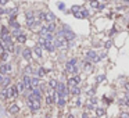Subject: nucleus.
<instances>
[{
	"label": "nucleus",
	"instance_id": "f257e3e1",
	"mask_svg": "<svg viewBox=\"0 0 129 118\" xmlns=\"http://www.w3.org/2000/svg\"><path fill=\"white\" fill-rule=\"evenodd\" d=\"M6 90H7V99H15L18 96V90H17V88H15L14 85L6 88Z\"/></svg>",
	"mask_w": 129,
	"mask_h": 118
},
{
	"label": "nucleus",
	"instance_id": "f03ea898",
	"mask_svg": "<svg viewBox=\"0 0 129 118\" xmlns=\"http://www.w3.org/2000/svg\"><path fill=\"white\" fill-rule=\"evenodd\" d=\"M27 24H28L29 28H33V25H35V17H33V13L32 11H28L27 13Z\"/></svg>",
	"mask_w": 129,
	"mask_h": 118
},
{
	"label": "nucleus",
	"instance_id": "7ed1b4c3",
	"mask_svg": "<svg viewBox=\"0 0 129 118\" xmlns=\"http://www.w3.org/2000/svg\"><path fill=\"white\" fill-rule=\"evenodd\" d=\"M28 106L31 107V110L35 113V111H38V110L40 108V102H39V100H33V102H29V100H28Z\"/></svg>",
	"mask_w": 129,
	"mask_h": 118
},
{
	"label": "nucleus",
	"instance_id": "20e7f679",
	"mask_svg": "<svg viewBox=\"0 0 129 118\" xmlns=\"http://www.w3.org/2000/svg\"><path fill=\"white\" fill-rule=\"evenodd\" d=\"M79 82H81V76H79V75L72 76V78H70V79H68V86H70V88H72V86H76Z\"/></svg>",
	"mask_w": 129,
	"mask_h": 118
},
{
	"label": "nucleus",
	"instance_id": "39448f33",
	"mask_svg": "<svg viewBox=\"0 0 129 118\" xmlns=\"http://www.w3.org/2000/svg\"><path fill=\"white\" fill-rule=\"evenodd\" d=\"M10 71H11V65H8V64L0 65V74H8Z\"/></svg>",
	"mask_w": 129,
	"mask_h": 118
},
{
	"label": "nucleus",
	"instance_id": "423d86ee",
	"mask_svg": "<svg viewBox=\"0 0 129 118\" xmlns=\"http://www.w3.org/2000/svg\"><path fill=\"white\" fill-rule=\"evenodd\" d=\"M86 57L89 60H92V61H99L100 59H97V54L93 51V50H90V51H87V54H86Z\"/></svg>",
	"mask_w": 129,
	"mask_h": 118
},
{
	"label": "nucleus",
	"instance_id": "0eeeda50",
	"mask_svg": "<svg viewBox=\"0 0 129 118\" xmlns=\"http://www.w3.org/2000/svg\"><path fill=\"white\" fill-rule=\"evenodd\" d=\"M31 56H32L31 49H28V47H27V49H24V50H22V57H24L25 60H31Z\"/></svg>",
	"mask_w": 129,
	"mask_h": 118
},
{
	"label": "nucleus",
	"instance_id": "6e6552de",
	"mask_svg": "<svg viewBox=\"0 0 129 118\" xmlns=\"http://www.w3.org/2000/svg\"><path fill=\"white\" fill-rule=\"evenodd\" d=\"M22 83H24V86L25 88H32L31 86V78H29L28 75H24V78H22Z\"/></svg>",
	"mask_w": 129,
	"mask_h": 118
},
{
	"label": "nucleus",
	"instance_id": "1a4fd4ad",
	"mask_svg": "<svg viewBox=\"0 0 129 118\" xmlns=\"http://www.w3.org/2000/svg\"><path fill=\"white\" fill-rule=\"evenodd\" d=\"M10 25H11L14 29H18V28H20V24L15 21V18H10Z\"/></svg>",
	"mask_w": 129,
	"mask_h": 118
},
{
	"label": "nucleus",
	"instance_id": "9d476101",
	"mask_svg": "<svg viewBox=\"0 0 129 118\" xmlns=\"http://www.w3.org/2000/svg\"><path fill=\"white\" fill-rule=\"evenodd\" d=\"M18 111H20V107H18L17 104H13V106L10 107V113H11V114H17Z\"/></svg>",
	"mask_w": 129,
	"mask_h": 118
},
{
	"label": "nucleus",
	"instance_id": "9b49d317",
	"mask_svg": "<svg viewBox=\"0 0 129 118\" xmlns=\"http://www.w3.org/2000/svg\"><path fill=\"white\" fill-rule=\"evenodd\" d=\"M70 89H71V93L75 94V96H78V94L81 93V89L78 88V86H72V88H70Z\"/></svg>",
	"mask_w": 129,
	"mask_h": 118
},
{
	"label": "nucleus",
	"instance_id": "f8f14e48",
	"mask_svg": "<svg viewBox=\"0 0 129 118\" xmlns=\"http://www.w3.org/2000/svg\"><path fill=\"white\" fill-rule=\"evenodd\" d=\"M39 85V79L38 78H31V86L32 88H36Z\"/></svg>",
	"mask_w": 129,
	"mask_h": 118
},
{
	"label": "nucleus",
	"instance_id": "ddd939ff",
	"mask_svg": "<svg viewBox=\"0 0 129 118\" xmlns=\"http://www.w3.org/2000/svg\"><path fill=\"white\" fill-rule=\"evenodd\" d=\"M46 20H47V21H50V22H53V21L56 20V17H54L53 13H46Z\"/></svg>",
	"mask_w": 129,
	"mask_h": 118
},
{
	"label": "nucleus",
	"instance_id": "4468645a",
	"mask_svg": "<svg viewBox=\"0 0 129 118\" xmlns=\"http://www.w3.org/2000/svg\"><path fill=\"white\" fill-rule=\"evenodd\" d=\"M47 31H49L50 33H53V32L56 31V24H54V22H50V24L47 25Z\"/></svg>",
	"mask_w": 129,
	"mask_h": 118
},
{
	"label": "nucleus",
	"instance_id": "2eb2a0df",
	"mask_svg": "<svg viewBox=\"0 0 129 118\" xmlns=\"http://www.w3.org/2000/svg\"><path fill=\"white\" fill-rule=\"evenodd\" d=\"M49 85H50V88L51 89H56L57 88V81H56V79H50V82H49Z\"/></svg>",
	"mask_w": 129,
	"mask_h": 118
},
{
	"label": "nucleus",
	"instance_id": "dca6fc26",
	"mask_svg": "<svg viewBox=\"0 0 129 118\" xmlns=\"http://www.w3.org/2000/svg\"><path fill=\"white\" fill-rule=\"evenodd\" d=\"M35 53H36L38 57H42V47H40V46H36V47H35Z\"/></svg>",
	"mask_w": 129,
	"mask_h": 118
},
{
	"label": "nucleus",
	"instance_id": "f3484780",
	"mask_svg": "<svg viewBox=\"0 0 129 118\" xmlns=\"http://www.w3.org/2000/svg\"><path fill=\"white\" fill-rule=\"evenodd\" d=\"M18 42H20V43H25V42H27V36H25V35H20V36H18Z\"/></svg>",
	"mask_w": 129,
	"mask_h": 118
},
{
	"label": "nucleus",
	"instance_id": "a211bd4d",
	"mask_svg": "<svg viewBox=\"0 0 129 118\" xmlns=\"http://www.w3.org/2000/svg\"><path fill=\"white\" fill-rule=\"evenodd\" d=\"M81 8L82 7H79V6H72V8H71V11L75 14V13H78V11H81Z\"/></svg>",
	"mask_w": 129,
	"mask_h": 118
},
{
	"label": "nucleus",
	"instance_id": "6ab92c4d",
	"mask_svg": "<svg viewBox=\"0 0 129 118\" xmlns=\"http://www.w3.org/2000/svg\"><path fill=\"white\" fill-rule=\"evenodd\" d=\"M7 35H8V29H7L6 27H3V28H1V38H3V36H7Z\"/></svg>",
	"mask_w": 129,
	"mask_h": 118
},
{
	"label": "nucleus",
	"instance_id": "aec40b11",
	"mask_svg": "<svg viewBox=\"0 0 129 118\" xmlns=\"http://www.w3.org/2000/svg\"><path fill=\"white\" fill-rule=\"evenodd\" d=\"M64 104H65V97H60V99H58V106L63 107Z\"/></svg>",
	"mask_w": 129,
	"mask_h": 118
},
{
	"label": "nucleus",
	"instance_id": "412c9836",
	"mask_svg": "<svg viewBox=\"0 0 129 118\" xmlns=\"http://www.w3.org/2000/svg\"><path fill=\"white\" fill-rule=\"evenodd\" d=\"M90 6L94 7V8H99V1L97 0H93V1H90Z\"/></svg>",
	"mask_w": 129,
	"mask_h": 118
},
{
	"label": "nucleus",
	"instance_id": "4be33fe9",
	"mask_svg": "<svg viewBox=\"0 0 129 118\" xmlns=\"http://www.w3.org/2000/svg\"><path fill=\"white\" fill-rule=\"evenodd\" d=\"M96 113H97V117H103V115H104V110H103V108H97Z\"/></svg>",
	"mask_w": 129,
	"mask_h": 118
},
{
	"label": "nucleus",
	"instance_id": "5701e85b",
	"mask_svg": "<svg viewBox=\"0 0 129 118\" xmlns=\"http://www.w3.org/2000/svg\"><path fill=\"white\" fill-rule=\"evenodd\" d=\"M53 102H54V99H53L51 96H49V94H47V97H46V103H47V104H51Z\"/></svg>",
	"mask_w": 129,
	"mask_h": 118
},
{
	"label": "nucleus",
	"instance_id": "b1692460",
	"mask_svg": "<svg viewBox=\"0 0 129 118\" xmlns=\"http://www.w3.org/2000/svg\"><path fill=\"white\" fill-rule=\"evenodd\" d=\"M13 35H14V36H20V35H22V32H21V29L18 28V29H14V31H13Z\"/></svg>",
	"mask_w": 129,
	"mask_h": 118
},
{
	"label": "nucleus",
	"instance_id": "393cba45",
	"mask_svg": "<svg viewBox=\"0 0 129 118\" xmlns=\"http://www.w3.org/2000/svg\"><path fill=\"white\" fill-rule=\"evenodd\" d=\"M44 74H46L44 68H39V70H38V75H39V76H44Z\"/></svg>",
	"mask_w": 129,
	"mask_h": 118
},
{
	"label": "nucleus",
	"instance_id": "a878e982",
	"mask_svg": "<svg viewBox=\"0 0 129 118\" xmlns=\"http://www.w3.org/2000/svg\"><path fill=\"white\" fill-rule=\"evenodd\" d=\"M7 59H8V53H1V60L6 61Z\"/></svg>",
	"mask_w": 129,
	"mask_h": 118
},
{
	"label": "nucleus",
	"instance_id": "bb28decb",
	"mask_svg": "<svg viewBox=\"0 0 129 118\" xmlns=\"http://www.w3.org/2000/svg\"><path fill=\"white\" fill-rule=\"evenodd\" d=\"M0 94H1V97H3V99H7V90H6V89H3V92H1Z\"/></svg>",
	"mask_w": 129,
	"mask_h": 118
},
{
	"label": "nucleus",
	"instance_id": "cd10ccee",
	"mask_svg": "<svg viewBox=\"0 0 129 118\" xmlns=\"http://www.w3.org/2000/svg\"><path fill=\"white\" fill-rule=\"evenodd\" d=\"M24 88H25V86H24V83H22V82H20V83H18V90H20V92H22Z\"/></svg>",
	"mask_w": 129,
	"mask_h": 118
},
{
	"label": "nucleus",
	"instance_id": "c85d7f7f",
	"mask_svg": "<svg viewBox=\"0 0 129 118\" xmlns=\"http://www.w3.org/2000/svg\"><path fill=\"white\" fill-rule=\"evenodd\" d=\"M119 118H129V113H121Z\"/></svg>",
	"mask_w": 129,
	"mask_h": 118
},
{
	"label": "nucleus",
	"instance_id": "c756f323",
	"mask_svg": "<svg viewBox=\"0 0 129 118\" xmlns=\"http://www.w3.org/2000/svg\"><path fill=\"white\" fill-rule=\"evenodd\" d=\"M104 79H106V75H100V76L97 78V82H103Z\"/></svg>",
	"mask_w": 129,
	"mask_h": 118
},
{
	"label": "nucleus",
	"instance_id": "7c9ffc66",
	"mask_svg": "<svg viewBox=\"0 0 129 118\" xmlns=\"http://www.w3.org/2000/svg\"><path fill=\"white\" fill-rule=\"evenodd\" d=\"M8 81H10V79H8V78H6V79H3V82H1V83H3L4 86H7V85H8Z\"/></svg>",
	"mask_w": 129,
	"mask_h": 118
},
{
	"label": "nucleus",
	"instance_id": "2f4dec72",
	"mask_svg": "<svg viewBox=\"0 0 129 118\" xmlns=\"http://www.w3.org/2000/svg\"><path fill=\"white\" fill-rule=\"evenodd\" d=\"M7 3V0H0V6H3V4H6Z\"/></svg>",
	"mask_w": 129,
	"mask_h": 118
},
{
	"label": "nucleus",
	"instance_id": "473e14b6",
	"mask_svg": "<svg viewBox=\"0 0 129 118\" xmlns=\"http://www.w3.org/2000/svg\"><path fill=\"white\" fill-rule=\"evenodd\" d=\"M104 7H106V6H104V4H99V10H103V8H104Z\"/></svg>",
	"mask_w": 129,
	"mask_h": 118
},
{
	"label": "nucleus",
	"instance_id": "72a5a7b5",
	"mask_svg": "<svg viewBox=\"0 0 129 118\" xmlns=\"http://www.w3.org/2000/svg\"><path fill=\"white\" fill-rule=\"evenodd\" d=\"M3 13H4V10H3V8H0V14H3Z\"/></svg>",
	"mask_w": 129,
	"mask_h": 118
},
{
	"label": "nucleus",
	"instance_id": "f704fd0d",
	"mask_svg": "<svg viewBox=\"0 0 129 118\" xmlns=\"http://www.w3.org/2000/svg\"><path fill=\"white\" fill-rule=\"evenodd\" d=\"M0 82H3V76L1 75H0Z\"/></svg>",
	"mask_w": 129,
	"mask_h": 118
},
{
	"label": "nucleus",
	"instance_id": "c9c22d12",
	"mask_svg": "<svg viewBox=\"0 0 129 118\" xmlns=\"http://www.w3.org/2000/svg\"><path fill=\"white\" fill-rule=\"evenodd\" d=\"M68 118H74V115H70V117H68Z\"/></svg>",
	"mask_w": 129,
	"mask_h": 118
}]
</instances>
